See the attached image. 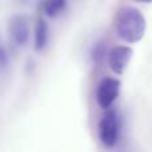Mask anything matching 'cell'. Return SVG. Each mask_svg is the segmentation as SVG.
I'll return each mask as SVG.
<instances>
[{
  "mask_svg": "<svg viewBox=\"0 0 152 152\" xmlns=\"http://www.w3.org/2000/svg\"><path fill=\"white\" fill-rule=\"evenodd\" d=\"M50 40V27L43 16L37 18L35 24V34H34V48L36 52H42L45 50Z\"/></svg>",
  "mask_w": 152,
  "mask_h": 152,
  "instance_id": "8992f818",
  "label": "cell"
},
{
  "mask_svg": "<svg viewBox=\"0 0 152 152\" xmlns=\"http://www.w3.org/2000/svg\"><path fill=\"white\" fill-rule=\"evenodd\" d=\"M8 66H10V53L0 37V69H5Z\"/></svg>",
  "mask_w": 152,
  "mask_h": 152,
  "instance_id": "9c48e42d",
  "label": "cell"
},
{
  "mask_svg": "<svg viewBox=\"0 0 152 152\" xmlns=\"http://www.w3.org/2000/svg\"><path fill=\"white\" fill-rule=\"evenodd\" d=\"M135 1H139V3H147V4H150V3H152V0H135Z\"/></svg>",
  "mask_w": 152,
  "mask_h": 152,
  "instance_id": "30bf717a",
  "label": "cell"
},
{
  "mask_svg": "<svg viewBox=\"0 0 152 152\" xmlns=\"http://www.w3.org/2000/svg\"><path fill=\"white\" fill-rule=\"evenodd\" d=\"M115 31L118 36L126 43H137L144 37L147 20L137 8L126 5L116 12Z\"/></svg>",
  "mask_w": 152,
  "mask_h": 152,
  "instance_id": "6da1fadb",
  "label": "cell"
},
{
  "mask_svg": "<svg viewBox=\"0 0 152 152\" xmlns=\"http://www.w3.org/2000/svg\"><path fill=\"white\" fill-rule=\"evenodd\" d=\"M121 128H123V123L119 111L113 108L104 110V113L97 123V137L103 147H115L120 140Z\"/></svg>",
  "mask_w": 152,
  "mask_h": 152,
  "instance_id": "7a4b0ae2",
  "label": "cell"
},
{
  "mask_svg": "<svg viewBox=\"0 0 152 152\" xmlns=\"http://www.w3.org/2000/svg\"><path fill=\"white\" fill-rule=\"evenodd\" d=\"M67 0H42V11L47 18H58L66 11Z\"/></svg>",
  "mask_w": 152,
  "mask_h": 152,
  "instance_id": "ba28073f",
  "label": "cell"
},
{
  "mask_svg": "<svg viewBox=\"0 0 152 152\" xmlns=\"http://www.w3.org/2000/svg\"><path fill=\"white\" fill-rule=\"evenodd\" d=\"M134 55V50L128 45H116L108 52V66L116 75H123Z\"/></svg>",
  "mask_w": 152,
  "mask_h": 152,
  "instance_id": "5b68a950",
  "label": "cell"
},
{
  "mask_svg": "<svg viewBox=\"0 0 152 152\" xmlns=\"http://www.w3.org/2000/svg\"><path fill=\"white\" fill-rule=\"evenodd\" d=\"M121 83L119 79L105 76L99 81L95 92L96 103L102 110H108L112 107V104L116 102V99L120 95Z\"/></svg>",
  "mask_w": 152,
  "mask_h": 152,
  "instance_id": "3957f363",
  "label": "cell"
},
{
  "mask_svg": "<svg viewBox=\"0 0 152 152\" xmlns=\"http://www.w3.org/2000/svg\"><path fill=\"white\" fill-rule=\"evenodd\" d=\"M8 36L13 45L19 48H24L29 42V32H31V26L29 20L26 15H13L8 20Z\"/></svg>",
  "mask_w": 152,
  "mask_h": 152,
  "instance_id": "277c9868",
  "label": "cell"
},
{
  "mask_svg": "<svg viewBox=\"0 0 152 152\" xmlns=\"http://www.w3.org/2000/svg\"><path fill=\"white\" fill-rule=\"evenodd\" d=\"M108 44L105 39H97L96 42L92 44L91 50H89V60H91L92 66L100 67L103 64L105 58H108Z\"/></svg>",
  "mask_w": 152,
  "mask_h": 152,
  "instance_id": "52a82bcc",
  "label": "cell"
}]
</instances>
